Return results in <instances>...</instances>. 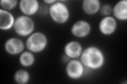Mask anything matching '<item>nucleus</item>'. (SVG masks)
I'll return each instance as SVG.
<instances>
[{
  "label": "nucleus",
  "mask_w": 127,
  "mask_h": 84,
  "mask_svg": "<svg viewBox=\"0 0 127 84\" xmlns=\"http://www.w3.org/2000/svg\"><path fill=\"white\" fill-rule=\"evenodd\" d=\"M112 9L113 6L109 4H103L101 6L99 12L103 16V17L110 16L112 14Z\"/></svg>",
  "instance_id": "nucleus-17"
},
{
  "label": "nucleus",
  "mask_w": 127,
  "mask_h": 84,
  "mask_svg": "<svg viewBox=\"0 0 127 84\" xmlns=\"http://www.w3.org/2000/svg\"><path fill=\"white\" fill-rule=\"evenodd\" d=\"M31 75L26 69H19L15 72L13 76L14 82L18 84H27L30 81Z\"/></svg>",
  "instance_id": "nucleus-15"
},
{
  "label": "nucleus",
  "mask_w": 127,
  "mask_h": 84,
  "mask_svg": "<svg viewBox=\"0 0 127 84\" xmlns=\"http://www.w3.org/2000/svg\"><path fill=\"white\" fill-rule=\"evenodd\" d=\"M4 49L6 53L10 55H18L25 50V43L19 38L10 37L4 43Z\"/></svg>",
  "instance_id": "nucleus-7"
},
{
  "label": "nucleus",
  "mask_w": 127,
  "mask_h": 84,
  "mask_svg": "<svg viewBox=\"0 0 127 84\" xmlns=\"http://www.w3.org/2000/svg\"><path fill=\"white\" fill-rule=\"evenodd\" d=\"M19 62L23 67L28 68L32 66L35 62L34 54L28 50H24L19 55Z\"/></svg>",
  "instance_id": "nucleus-14"
},
{
  "label": "nucleus",
  "mask_w": 127,
  "mask_h": 84,
  "mask_svg": "<svg viewBox=\"0 0 127 84\" xmlns=\"http://www.w3.org/2000/svg\"><path fill=\"white\" fill-rule=\"evenodd\" d=\"M48 44L47 35L42 32L37 31L29 36L25 42L26 49L33 53L38 54L44 51Z\"/></svg>",
  "instance_id": "nucleus-3"
},
{
  "label": "nucleus",
  "mask_w": 127,
  "mask_h": 84,
  "mask_svg": "<svg viewBox=\"0 0 127 84\" xmlns=\"http://www.w3.org/2000/svg\"><path fill=\"white\" fill-rule=\"evenodd\" d=\"M102 5L99 0H84L82 3V9L88 15H94L100 11Z\"/></svg>",
  "instance_id": "nucleus-13"
},
{
  "label": "nucleus",
  "mask_w": 127,
  "mask_h": 84,
  "mask_svg": "<svg viewBox=\"0 0 127 84\" xmlns=\"http://www.w3.org/2000/svg\"><path fill=\"white\" fill-rule=\"evenodd\" d=\"M18 6L22 15L31 17L39 13L41 5L37 0H21Z\"/></svg>",
  "instance_id": "nucleus-9"
},
{
  "label": "nucleus",
  "mask_w": 127,
  "mask_h": 84,
  "mask_svg": "<svg viewBox=\"0 0 127 84\" xmlns=\"http://www.w3.org/2000/svg\"><path fill=\"white\" fill-rule=\"evenodd\" d=\"M19 2L17 0H2L0 3L1 9L11 12L19 5Z\"/></svg>",
  "instance_id": "nucleus-16"
},
{
  "label": "nucleus",
  "mask_w": 127,
  "mask_h": 84,
  "mask_svg": "<svg viewBox=\"0 0 127 84\" xmlns=\"http://www.w3.org/2000/svg\"><path fill=\"white\" fill-rule=\"evenodd\" d=\"M35 27L33 18L22 14L15 18L13 29L19 36L28 37L34 32Z\"/></svg>",
  "instance_id": "nucleus-4"
},
{
  "label": "nucleus",
  "mask_w": 127,
  "mask_h": 84,
  "mask_svg": "<svg viewBox=\"0 0 127 84\" xmlns=\"http://www.w3.org/2000/svg\"><path fill=\"white\" fill-rule=\"evenodd\" d=\"M98 28L102 35L106 36H111L117 30L118 21L112 15L104 17L99 22Z\"/></svg>",
  "instance_id": "nucleus-6"
},
{
  "label": "nucleus",
  "mask_w": 127,
  "mask_h": 84,
  "mask_svg": "<svg viewBox=\"0 0 127 84\" xmlns=\"http://www.w3.org/2000/svg\"><path fill=\"white\" fill-rule=\"evenodd\" d=\"M84 50L81 43L76 41L67 42L64 47V54L69 59H78Z\"/></svg>",
  "instance_id": "nucleus-10"
},
{
  "label": "nucleus",
  "mask_w": 127,
  "mask_h": 84,
  "mask_svg": "<svg viewBox=\"0 0 127 84\" xmlns=\"http://www.w3.org/2000/svg\"><path fill=\"white\" fill-rule=\"evenodd\" d=\"M86 69L79 59H72L66 63L65 73L69 79L78 80L84 76Z\"/></svg>",
  "instance_id": "nucleus-5"
},
{
  "label": "nucleus",
  "mask_w": 127,
  "mask_h": 84,
  "mask_svg": "<svg viewBox=\"0 0 127 84\" xmlns=\"http://www.w3.org/2000/svg\"><path fill=\"white\" fill-rule=\"evenodd\" d=\"M112 14L117 21H126L127 20V0H120L115 4L113 6Z\"/></svg>",
  "instance_id": "nucleus-12"
},
{
  "label": "nucleus",
  "mask_w": 127,
  "mask_h": 84,
  "mask_svg": "<svg viewBox=\"0 0 127 84\" xmlns=\"http://www.w3.org/2000/svg\"><path fill=\"white\" fill-rule=\"evenodd\" d=\"M15 18L11 12L0 9V30L7 31L13 29Z\"/></svg>",
  "instance_id": "nucleus-11"
},
{
  "label": "nucleus",
  "mask_w": 127,
  "mask_h": 84,
  "mask_svg": "<svg viewBox=\"0 0 127 84\" xmlns=\"http://www.w3.org/2000/svg\"><path fill=\"white\" fill-rule=\"evenodd\" d=\"M79 60L86 69L98 70L104 66L106 56L104 51L100 47L91 45L83 50Z\"/></svg>",
  "instance_id": "nucleus-1"
},
{
  "label": "nucleus",
  "mask_w": 127,
  "mask_h": 84,
  "mask_svg": "<svg viewBox=\"0 0 127 84\" xmlns=\"http://www.w3.org/2000/svg\"><path fill=\"white\" fill-rule=\"evenodd\" d=\"M57 0H44L43 1V3H45L46 4L50 5L51 4H53V3H54Z\"/></svg>",
  "instance_id": "nucleus-18"
},
{
  "label": "nucleus",
  "mask_w": 127,
  "mask_h": 84,
  "mask_svg": "<svg viewBox=\"0 0 127 84\" xmlns=\"http://www.w3.org/2000/svg\"><path fill=\"white\" fill-rule=\"evenodd\" d=\"M66 1H57L49 5L48 13L52 21L59 25L65 24L70 17L69 8L66 4Z\"/></svg>",
  "instance_id": "nucleus-2"
},
{
  "label": "nucleus",
  "mask_w": 127,
  "mask_h": 84,
  "mask_svg": "<svg viewBox=\"0 0 127 84\" xmlns=\"http://www.w3.org/2000/svg\"><path fill=\"white\" fill-rule=\"evenodd\" d=\"M91 24L84 19H79L74 22L70 28L71 34L77 38H85L91 34Z\"/></svg>",
  "instance_id": "nucleus-8"
}]
</instances>
